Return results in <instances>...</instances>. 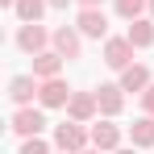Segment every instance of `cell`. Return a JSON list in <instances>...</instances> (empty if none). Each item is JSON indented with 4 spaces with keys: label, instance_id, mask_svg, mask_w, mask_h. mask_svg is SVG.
Segmentation results:
<instances>
[{
    "label": "cell",
    "instance_id": "7c38bea8",
    "mask_svg": "<svg viewBox=\"0 0 154 154\" xmlns=\"http://www.w3.org/2000/svg\"><path fill=\"white\" fill-rule=\"evenodd\" d=\"M63 63H67V58H63V54L50 46V50L33 54V75H38V79H54L58 71H63Z\"/></svg>",
    "mask_w": 154,
    "mask_h": 154
},
{
    "label": "cell",
    "instance_id": "9c48e42d",
    "mask_svg": "<svg viewBox=\"0 0 154 154\" xmlns=\"http://www.w3.org/2000/svg\"><path fill=\"white\" fill-rule=\"evenodd\" d=\"M92 146L104 150V154H112L117 146H121V125H112V117L96 121V125H92Z\"/></svg>",
    "mask_w": 154,
    "mask_h": 154
},
{
    "label": "cell",
    "instance_id": "603a6c76",
    "mask_svg": "<svg viewBox=\"0 0 154 154\" xmlns=\"http://www.w3.org/2000/svg\"><path fill=\"white\" fill-rule=\"evenodd\" d=\"M0 4H4V8H17V0H0Z\"/></svg>",
    "mask_w": 154,
    "mask_h": 154
},
{
    "label": "cell",
    "instance_id": "ac0fdd59",
    "mask_svg": "<svg viewBox=\"0 0 154 154\" xmlns=\"http://www.w3.org/2000/svg\"><path fill=\"white\" fill-rule=\"evenodd\" d=\"M21 154H50V146H46L42 137H25V142H21Z\"/></svg>",
    "mask_w": 154,
    "mask_h": 154
},
{
    "label": "cell",
    "instance_id": "484cf974",
    "mask_svg": "<svg viewBox=\"0 0 154 154\" xmlns=\"http://www.w3.org/2000/svg\"><path fill=\"white\" fill-rule=\"evenodd\" d=\"M54 154H67V150H54Z\"/></svg>",
    "mask_w": 154,
    "mask_h": 154
},
{
    "label": "cell",
    "instance_id": "cb8c5ba5",
    "mask_svg": "<svg viewBox=\"0 0 154 154\" xmlns=\"http://www.w3.org/2000/svg\"><path fill=\"white\" fill-rule=\"evenodd\" d=\"M79 154H104V150H96V146H92V150H79Z\"/></svg>",
    "mask_w": 154,
    "mask_h": 154
},
{
    "label": "cell",
    "instance_id": "ffe728a7",
    "mask_svg": "<svg viewBox=\"0 0 154 154\" xmlns=\"http://www.w3.org/2000/svg\"><path fill=\"white\" fill-rule=\"evenodd\" d=\"M104 0H79V8H100Z\"/></svg>",
    "mask_w": 154,
    "mask_h": 154
},
{
    "label": "cell",
    "instance_id": "277c9868",
    "mask_svg": "<svg viewBox=\"0 0 154 154\" xmlns=\"http://www.w3.org/2000/svg\"><path fill=\"white\" fill-rule=\"evenodd\" d=\"M133 42L129 38H104V63L112 67V71H125V67H133Z\"/></svg>",
    "mask_w": 154,
    "mask_h": 154
},
{
    "label": "cell",
    "instance_id": "e0dca14e",
    "mask_svg": "<svg viewBox=\"0 0 154 154\" xmlns=\"http://www.w3.org/2000/svg\"><path fill=\"white\" fill-rule=\"evenodd\" d=\"M146 8H150V0H117V17H125V21H137Z\"/></svg>",
    "mask_w": 154,
    "mask_h": 154
},
{
    "label": "cell",
    "instance_id": "5bb4252c",
    "mask_svg": "<svg viewBox=\"0 0 154 154\" xmlns=\"http://www.w3.org/2000/svg\"><path fill=\"white\" fill-rule=\"evenodd\" d=\"M121 88H125V92H137V96H142V92L150 88V71H146L142 63L125 67V71H121Z\"/></svg>",
    "mask_w": 154,
    "mask_h": 154
},
{
    "label": "cell",
    "instance_id": "6da1fadb",
    "mask_svg": "<svg viewBox=\"0 0 154 154\" xmlns=\"http://www.w3.org/2000/svg\"><path fill=\"white\" fill-rule=\"evenodd\" d=\"M88 142H92V129H83L79 121H63V125H54V150H67V154H79L88 150Z\"/></svg>",
    "mask_w": 154,
    "mask_h": 154
},
{
    "label": "cell",
    "instance_id": "7402d4cb",
    "mask_svg": "<svg viewBox=\"0 0 154 154\" xmlns=\"http://www.w3.org/2000/svg\"><path fill=\"white\" fill-rule=\"evenodd\" d=\"M112 154H137V146H125V150H121V146H117V150Z\"/></svg>",
    "mask_w": 154,
    "mask_h": 154
},
{
    "label": "cell",
    "instance_id": "44dd1931",
    "mask_svg": "<svg viewBox=\"0 0 154 154\" xmlns=\"http://www.w3.org/2000/svg\"><path fill=\"white\" fill-rule=\"evenodd\" d=\"M46 4H50V8H67L71 0H46Z\"/></svg>",
    "mask_w": 154,
    "mask_h": 154
},
{
    "label": "cell",
    "instance_id": "8992f818",
    "mask_svg": "<svg viewBox=\"0 0 154 154\" xmlns=\"http://www.w3.org/2000/svg\"><path fill=\"white\" fill-rule=\"evenodd\" d=\"M50 46L63 54L67 63H71V58H79V54H83V33H79L75 25H58V29H54V38H50Z\"/></svg>",
    "mask_w": 154,
    "mask_h": 154
},
{
    "label": "cell",
    "instance_id": "3957f363",
    "mask_svg": "<svg viewBox=\"0 0 154 154\" xmlns=\"http://www.w3.org/2000/svg\"><path fill=\"white\" fill-rule=\"evenodd\" d=\"M42 129H46L42 108L25 104V108H17V112H13V133H17V137H42Z\"/></svg>",
    "mask_w": 154,
    "mask_h": 154
},
{
    "label": "cell",
    "instance_id": "5b68a950",
    "mask_svg": "<svg viewBox=\"0 0 154 154\" xmlns=\"http://www.w3.org/2000/svg\"><path fill=\"white\" fill-rule=\"evenodd\" d=\"M96 112H100L96 92H71V100H67V117H71V121L88 125V121H96Z\"/></svg>",
    "mask_w": 154,
    "mask_h": 154
},
{
    "label": "cell",
    "instance_id": "9a60e30c",
    "mask_svg": "<svg viewBox=\"0 0 154 154\" xmlns=\"http://www.w3.org/2000/svg\"><path fill=\"white\" fill-rule=\"evenodd\" d=\"M129 137H133V146H137V150L154 146V117H150V112H142V117L129 125Z\"/></svg>",
    "mask_w": 154,
    "mask_h": 154
},
{
    "label": "cell",
    "instance_id": "8fae6325",
    "mask_svg": "<svg viewBox=\"0 0 154 154\" xmlns=\"http://www.w3.org/2000/svg\"><path fill=\"white\" fill-rule=\"evenodd\" d=\"M96 100H100L104 117H117V112L125 108V88H121V83H100V88H96Z\"/></svg>",
    "mask_w": 154,
    "mask_h": 154
},
{
    "label": "cell",
    "instance_id": "d4e9b609",
    "mask_svg": "<svg viewBox=\"0 0 154 154\" xmlns=\"http://www.w3.org/2000/svg\"><path fill=\"white\" fill-rule=\"evenodd\" d=\"M150 17H154V0H150Z\"/></svg>",
    "mask_w": 154,
    "mask_h": 154
},
{
    "label": "cell",
    "instance_id": "52a82bcc",
    "mask_svg": "<svg viewBox=\"0 0 154 154\" xmlns=\"http://www.w3.org/2000/svg\"><path fill=\"white\" fill-rule=\"evenodd\" d=\"M67 100H71V88H67L63 75L42 79V92H38V104H42V108H67Z\"/></svg>",
    "mask_w": 154,
    "mask_h": 154
},
{
    "label": "cell",
    "instance_id": "7a4b0ae2",
    "mask_svg": "<svg viewBox=\"0 0 154 154\" xmlns=\"http://www.w3.org/2000/svg\"><path fill=\"white\" fill-rule=\"evenodd\" d=\"M50 29L46 25H38V21H25V25L17 29V50H25L29 58H33V54H42V50H50Z\"/></svg>",
    "mask_w": 154,
    "mask_h": 154
},
{
    "label": "cell",
    "instance_id": "ba28073f",
    "mask_svg": "<svg viewBox=\"0 0 154 154\" xmlns=\"http://www.w3.org/2000/svg\"><path fill=\"white\" fill-rule=\"evenodd\" d=\"M75 29L83 33V38H108V17H104V8H79L75 17Z\"/></svg>",
    "mask_w": 154,
    "mask_h": 154
},
{
    "label": "cell",
    "instance_id": "30bf717a",
    "mask_svg": "<svg viewBox=\"0 0 154 154\" xmlns=\"http://www.w3.org/2000/svg\"><path fill=\"white\" fill-rule=\"evenodd\" d=\"M38 92H42V79H38V75H13V83H8V100L21 104V108H25V104H33V96H38Z\"/></svg>",
    "mask_w": 154,
    "mask_h": 154
},
{
    "label": "cell",
    "instance_id": "4fadbf2b",
    "mask_svg": "<svg viewBox=\"0 0 154 154\" xmlns=\"http://www.w3.org/2000/svg\"><path fill=\"white\" fill-rule=\"evenodd\" d=\"M129 42L137 46V50H146V46H154V17H137V21H129Z\"/></svg>",
    "mask_w": 154,
    "mask_h": 154
},
{
    "label": "cell",
    "instance_id": "d6986e66",
    "mask_svg": "<svg viewBox=\"0 0 154 154\" xmlns=\"http://www.w3.org/2000/svg\"><path fill=\"white\" fill-rule=\"evenodd\" d=\"M142 108H146V112H150V117H154V83H150V88H146V92H142Z\"/></svg>",
    "mask_w": 154,
    "mask_h": 154
},
{
    "label": "cell",
    "instance_id": "2e32d148",
    "mask_svg": "<svg viewBox=\"0 0 154 154\" xmlns=\"http://www.w3.org/2000/svg\"><path fill=\"white\" fill-rule=\"evenodd\" d=\"M46 8H50L46 0H17V8H13V13H17V21L25 25V21H42V13H46Z\"/></svg>",
    "mask_w": 154,
    "mask_h": 154
}]
</instances>
